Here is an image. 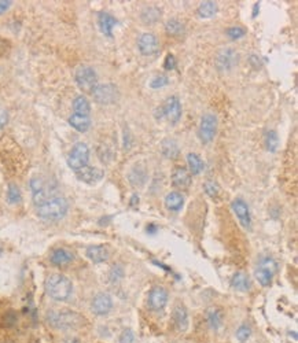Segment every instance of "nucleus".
<instances>
[{"instance_id": "a878e982", "label": "nucleus", "mask_w": 298, "mask_h": 343, "mask_svg": "<svg viewBox=\"0 0 298 343\" xmlns=\"http://www.w3.org/2000/svg\"><path fill=\"white\" fill-rule=\"evenodd\" d=\"M231 286L233 288L238 291H249L250 290V280L249 276L243 272H238L234 275V277L231 279Z\"/></svg>"}, {"instance_id": "7c9ffc66", "label": "nucleus", "mask_w": 298, "mask_h": 343, "mask_svg": "<svg viewBox=\"0 0 298 343\" xmlns=\"http://www.w3.org/2000/svg\"><path fill=\"white\" fill-rule=\"evenodd\" d=\"M197 13L201 18H211L217 13V5L215 2H202L198 7Z\"/></svg>"}, {"instance_id": "4be33fe9", "label": "nucleus", "mask_w": 298, "mask_h": 343, "mask_svg": "<svg viewBox=\"0 0 298 343\" xmlns=\"http://www.w3.org/2000/svg\"><path fill=\"white\" fill-rule=\"evenodd\" d=\"M73 261V254L71 251L65 250V249H57L51 254V262L57 266H63V265L71 264Z\"/></svg>"}, {"instance_id": "473e14b6", "label": "nucleus", "mask_w": 298, "mask_h": 343, "mask_svg": "<svg viewBox=\"0 0 298 343\" xmlns=\"http://www.w3.org/2000/svg\"><path fill=\"white\" fill-rule=\"evenodd\" d=\"M208 320H209L212 330H219L221 323H223V314L217 309H212L209 314H208Z\"/></svg>"}, {"instance_id": "2eb2a0df", "label": "nucleus", "mask_w": 298, "mask_h": 343, "mask_svg": "<svg viewBox=\"0 0 298 343\" xmlns=\"http://www.w3.org/2000/svg\"><path fill=\"white\" fill-rule=\"evenodd\" d=\"M164 115L167 117L171 124H176L181 117V105H180V101L177 96H171L168 97L165 105L163 106Z\"/></svg>"}, {"instance_id": "7ed1b4c3", "label": "nucleus", "mask_w": 298, "mask_h": 343, "mask_svg": "<svg viewBox=\"0 0 298 343\" xmlns=\"http://www.w3.org/2000/svg\"><path fill=\"white\" fill-rule=\"evenodd\" d=\"M73 284L63 275L54 273L45 280V292L55 301H66L72 295Z\"/></svg>"}, {"instance_id": "79ce46f5", "label": "nucleus", "mask_w": 298, "mask_h": 343, "mask_svg": "<svg viewBox=\"0 0 298 343\" xmlns=\"http://www.w3.org/2000/svg\"><path fill=\"white\" fill-rule=\"evenodd\" d=\"M164 67L167 69V70H173L176 67V61L175 58H173V55H168L167 58H165V63H164Z\"/></svg>"}, {"instance_id": "412c9836", "label": "nucleus", "mask_w": 298, "mask_h": 343, "mask_svg": "<svg viewBox=\"0 0 298 343\" xmlns=\"http://www.w3.org/2000/svg\"><path fill=\"white\" fill-rule=\"evenodd\" d=\"M185 205V198L180 192H169V194L165 197V206H167L168 210L171 211H179L181 207Z\"/></svg>"}, {"instance_id": "1a4fd4ad", "label": "nucleus", "mask_w": 298, "mask_h": 343, "mask_svg": "<svg viewBox=\"0 0 298 343\" xmlns=\"http://www.w3.org/2000/svg\"><path fill=\"white\" fill-rule=\"evenodd\" d=\"M91 93L99 105H111L119 99V89L114 84H99Z\"/></svg>"}, {"instance_id": "49530a36", "label": "nucleus", "mask_w": 298, "mask_h": 343, "mask_svg": "<svg viewBox=\"0 0 298 343\" xmlns=\"http://www.w3.org/2000/svg\"><path fill=\"white\" fill-rule=\"evenodd\" d=\"M66 343H80L79 339H71V340H67Z\"/></svg>"}, {"instance_id": "20e7f679", "label": "nucleus", "mask_w": 298, "mask_h": 343, "mask_svg": "<svg viewBox=\"0 0 298 343\" xmlns=\"http://www.w3.org/2000/svg\"><path fill=\"white\" fill-rule=\"evenodd\" d=\"M278 271V264L271 257H264L256 269V279L263 287L271 286L272 279Z\"/></svg>"}, {"instance_id": "e433bc0d", "label": "nucleus", "mask_w": 298, "mask_h": 343, "mask_svg": "<svg viewBox=\"0 0 298 343\" xmlns=\"http://www.w3.org/2000/svg\"><path fill=\"white\" fill-rule=\"evenodd\" d=\"M205 192L212 198H216L219 195V185L216 184L215 181H208L205 183Z\"/></svg>"}, {"instance_id": "c85d7f7f", "label": "nucleus", "mask_w": 298, "mask_h": 343, "mask_svg": "<svg viewBox=\"0 0 298 343\" xmlns=\"http://www.w3.org/2000/svg\"><path fill=\"white\" fill-rule=\"evenodd\" d=\"M73 110L76 111V114L80 115H88L89 111H91V106H89V102L85 96L80 95L73 101Z\"/></svg>"}, {"instance_id": "72a5a7b5", "label": "nucleus", "mask_w": 298, "mask_h": 343, "mask_svg": "<svg viewBox=\"0 0 298 343\" xmlns=\"http://www.w3.org/2000/svg\"><path fill=\"white\" fill-rule=\"evenodd\" d=\"M7 199L10 203H18L21 201V191L15 184L9 185V191H7Z\"/></svg>"}, {"instance_id": "c756f323", "label": "nucleus", "mask_w": 298, "mask_h": 343, "mask_svg": "<svg viewBox=\"0 0 298 343\" xmlns=\"http://www.w3.org/2000/svg\"><path fill=\"white\" fill-rule=\"evenodd\" d=\"M161 17V11L157 7H146L141 14L142 21L147 25H151V23H155Z\"/></svg>"}, {"instance_id": "ea45409f", "label": "nucleus", "mask_w": 298, "mask_h": 343, "mask_svg": "<svg viewBox=\"0 0 298 343\" xmlns=\"http://www.w3.org/2000/svg\"><path fill=\"white\" fill-rule=\"evenodd\" d=\"M135 340V335L131 330L123 331V334L120 335V343H133Z\"/></svg>"}, {"instance_id": "a19ab883", "label": "nucleus", "mask_w": 298, "mask_h": 343, "mask_svg": "<svg viewBox=\"0 0 298 343\" xmlns=\"http://www.w3.org/2000/svg\"><path fill=\"white\" fill-rule=\"evenodd\" d=\"M10 51V43L0 37V57H6Z\"/></svg>"}, {"instance_id": "f257e3e1", "label": "nucleus", "mask_w": 298, "mask_h": 343, "mask_svg": "<svg viewBox=\"0 0 298 343\" xmlns=\"http://www.w3.org/2000/svg\"><path fill=\"white\" fill-rule=\"evenodd\" d=\"M47 321L54 328L61 331L77 330L85 324V318L81 314L73 312V310H51L47 314Z\"/></svg>"}, {"instance_id": "c9c22d12", "label": "nucleus", "mask_w": 298, "mask_h": 343, "mask_svg": "<svg viewBox=\"0 0 298 343\" xmlns=\"http://www.w3.org/2000/svg\"><path fill=\"white\" fill-rule=\"evenodd\" d=\"M227 35L230 36V39L237 40V39H241V37H243V36L246 35V31L241 27H233V28H228Z\"/></svg>"}, {"instance_id": "9b49d317", "label": "nucleus", "mask_w": 298, "mask_h": 343, "mask_svg": "<svg viewBox=\"0 0 298 343\" xmlns=\"http://www.w3.org/2000/svg\"><path fill=\"white\" fill-rule=\"evenodd\" d=\"M76 176L79 179L80 181H83L85 184H97L99 181L103 179L105 176V172L99 169V167H94V166H84L83 169H80V170L76 172Z\"/></svg>"}, {"instance_id": "aec40b11", "label": "nucleus", "mask_w": 298, "mask_h": 343, "mask_svg": "<svg viewBox=\"0 0 298 343\" xmlns=\"http://www.w3.org/2000/svg\"><path fill=\"white\" fill-rule=\"evenodd\" d=\"M172 317H173V323H175L177 330L181 331V332L187 330V327H189V313H187L185 306H181V305L175 306Z\"/></svg>"}, {"instance_id": "39448f33", "label": "nucleus", "mask_w": 298, "mask_h": 343, "mask_svg": "<svg viewBox=\"0 0 298 343\" xmlns=\"http://www.w3.org/2000/svg\"><path fill=\"white\" fill-rule=\"evenodd\" d=\"M31 187L32 192H33V202H35L36 206H40L41 203H44L45 201H49L50 198L57 197V195H55V187L47 184V183H45L43 179H40V177L32 179Z\"/></svg>"}, {"instance_id": "cd10ccee", "label": "nucleus", "mask_w": 298, "mask_h": 343, "mask_svg": "<svg viewBox=\"0 0 298 343\" xmlns=\"http://www.w3.org/2000/svg\"><path fill=\"white\" fill-rule=\"evenodd\" d=\"M187 163H189L190 173L191 175H199L205 169V163L201 159V157L198 154H194V153H190L187 155Z\"/></svg>"}, {"instance_id": "c03bdc74", "label": "nucleus", "mask_w": 298, "mask_h": 343, "mask_svg": "<svg viewBox=\"0 0 298 343\" xmlns=\"http://www.w3.org/2000/svg\"><path fill=\"white\" fill-rule=\"evenodd\" d=\"M10 6H11V2L10 0H0V14H3L5 11L10 9Z\"/></svg>"}, {"instance_id": "f03ea898", "label": "nucleus", "mask_w": 298, "mask_h": 343, "mask_svg": "<svg viewBox=\"0 0 298 343\" xmlns=\"http://www.w3.org/2000/svg\"><path fill=\"white\" fill-rule=\"evenodd\" d=\"M67 210H69L67 201L62 197H54L37 206V216L41 220L58 221L66 216Z\"/></svg>"}, {"instance_id": "b1692460", "label": "nucleus", "mask_w": 298, "mask_h": 343, "mask_svg": "<svg viewBox=\"0 0 298 343\" xmlns=\"http://www.w3.org/2000/svg\"><path fill=\"white\" fill-rule=\"evenodd\" d=\"M161 153L165 158L176 159L179 157V145L172 139H165L161 144Z\"/></svg>"}, {"instance_id": "9d476101", "label": "nucleus", "mask_w": 298, "mask_h": 343, "mask_svg": "<svg viewBox=\"0 0 298 343\" xmlns=\"http://www.w3.org/2000/svg\"><path fill=\"white\" fill-rule=\"evenodd\" d=\"M215 65L220 71L233 70L238 65V54L230 48L220 50L215 58Z\"/></svg>"}, {"instance_id": "0eeeda50", "label": "nucleus", "mask_w": 298, "mask_h": 343, "mask_svg": "<svg viewBox=\"0 0 298 343\" xmlns=\"http://www.w3.org/2000/svg\"><path fill=\"white\" fill-rule=\"evenodd\" d=\"M217 132V117L212 113L202 115L201 124L198 128V137L202 143H211Z\"/></svg>"}, {"instance_id": "4468645a", "label": "nucleus", "mask_w": 298, "mask_h": 343, "mask_svg": "<svg viewBox=\"0 0 298 343\" xmlns=\"http://www.w3.org/2000/svg\"><path fill=\"white\" fill-rule=\"evenodd\" d=\"M231 206H233L234 213L238 217V220H239L242 227L246 229L251 228V216H250L249 206L246 205L245 201H242L239 198L235 199Z\"/></svg>"}, {"instance_id": "58836bf2", "label": "nucleus", "mask_w": 298, "mask_h": 343, "mask_svg": "<svg viewBox=\"0 0 298 343\" xmlns=\"http://www.w3.org/2000/svg\"><path fill=\"white\" fill-rule=\"evenodd\" d=\"M168 84V77L167 76H157L155 79L151 80V83H150V87L154 89L161 88L164 85H167Z\"/></svg>"}, {"instance_id": "f3484780", "label": "nucleus", "mask_w": 298, "mask_h": 343, "mask_svg": "<svg viewBox=\"0 0 298 343\" xmlns=\"http://www.w3.org/2000/svg\"><path fill=\"white\" fill-rule=\"evenodd\" d=\"M172 184L177 188H189L191 184V173L186 167L176 166L172 173Z\"/></svg>"}, {"instance_id": "393cba45", "label": "nucleus", "mask_w": 298, "mask_h": 343, "mask_svg": "<svg viewBox=\"0 0 298 343\" xmlns=\"http://www.w3.org/2000/svg\"><path fill=\"white\" fill-rule=\"evenodd\" d=\"M165 31L169 36L172 37H180V36L185 35L186 32V27L185 23L179 21V19H176V18H172L167 22L165 25Z\"/></svg>"}, {"instance_id": "a211bd4d", "label": "nucleus", "mask_w": 298, "mask_h": 343, "mask_svg": "<svg viewBox=\"0 0 298 343\" xmlns=\"http://www.w3.org/2000/svg\"><path fill=\"white\" fill-rule=\"evenodd\" d=\"M87 257L93 261L94 264H102V262L109 260V250L105 246H101V244L89 246L87 249Z\"/></svg>"}, {"instance_id": "6ab92c4d", "label": "nucleus", "mask_w": 298, "mask_h": 343, "mask_svg": "<svg viewBox=\"0 0 298 343\" xmlns=\"http://www.w3.org/2000/svg\"><path fill=\"white\" fill-rule=\"evenodd\" d=\"M98 23H99V29L105 36L111 37L113 36V29L117 25V19L107 13H101L98 17Z\"/></svg>"}, {"instance_id": "6e6552de", "label": "nucleus", "mask_w": 298, "mask_h": 343, "mask_svg": "<svg viewBox=\"0 0 298 343\" xmlns=\"http://www.w3.org/2000/svg\"><path fill=\"white\" fill-rule=\"evenodd\" d=\"M76 83L84 92H93L98 85V76L93 67L80 66L76 70Z\"/></svg>"}, {"instance_id": "423d86ee", "label": "nucleus", "mask_w": 298, "mask_h": 343, "mask_svg": "<svg viewBox=\"0 0 298 343\" xmlns=\"http://www.w3.org/2000/svg\"><path fill=\"white\" fill-rule=\"evenodd\" d=\"M89 161V149L85 143H76L67 155V165L75 172L87 166Z\"/></svg>"}, {"instance_id": "2f4dec72", "label": "nucleus", "mask_w": 298, "mask_h": 343, "mask_svg": "<svg viewBox=\"0 0 298 343\" xmlns=\"http://www.w3.org/2000/svg\"><path fill=\"white\" fill-rule=\"evenodd\" d=\"M264 141H265V147H267L268 151H271V153L277 151L278 144H279V137H278V133L275 131H269V132L265 133Z\"/></svg>"}, {"instance_id": "f704fd0d", "label": "nucleus", "mask_w": 298, "mask_h": 343, "mask_svg": "<svg viewBox=\"0 0 298 343\" xmlns=\"http://www.w3.org/2000/svg\"><path fill=\"white\" fill-rule=\"evenodd\" d=\"M124 277V268L121 265H114L110 271V282L117 283Z\"/></svg>"}, {"instance_id": "a18cd8bd", "label": "nucleus", "mask_w": 298, "mask_h": 343, "mask_svg": "<svg viewBox=\"0 0 298 343\" xmlns=\"http://www.w3.org/2000/svg\"><path fill=\"white\" fill-rule=\"evenodd\" d=\"M147 232L149 233H155L157 232V227H155V225L154 224H150V225H147Z\"/></svg>"}, {"instance_id": "37998d69", "label": "nucleus", "mask_w": 298, "mask_h": 343, "mask_svg": "<svg viewBox=\"0 0 298 343\" xmlns=\"http://www.w3.org/2000/svg\"><path fill=\"white\" fill-rule=\"evenodd\" d=\"M7 122H9V114H7V111L0 109V129L5 127Z\"/></svg>"}, {"instance_id": "5701e85b", "label": "nucleus", "mask_w": 298, "mask_h": 343, "mask_svg": "<svg viewBox=\"0 0 298 343\" xmlns=\"http://www.w3.org/2000/svg\"><path fill=\"white\" fill-rule=\"evenodd\" d=\"M69 124L75 128L76 131H79V132H87L89 127H91V121L88 118V115H80L76 114V113L73 115H71Z\"/></svg>"}, {"instance_id": "ddd939ff", "label": "nucleus", "mask_w": 298, "mask_h": 343, "mask_svg": "<svg viewBox=\"0 0 298 343\" xmlns=\"http://www.w3.org/2000/svg\"><path fill=\"white\" fill-rule=\"evenodd\" d=\"M168 304V291L164 287H154L149 294V306L151 310H163Z\"/></svg>"}, {"instance_id": "f8f14e48", "label": "nucleus", "mask_w": 298, "mask_h": 343, "mask_svg": "<svg viewBox=\"0 0 298 343\" xmlns=\"http://www.w3.org/2000/svg\"><path fill=\"white\" fill-rule=\"evenodd\" d=\"M91 308H93V312L98 316H105L113 308V299L106 292H99L94 297Z\"/></svg>"}, {"instance_id": "dca6fc26", "label": "nucleus", "mask_w": 298, "mask_h": 343, "mask_svg": "<svg viewBox=\"0 0 298 343\" xmlns=\"http://www.w3.org/2000/svg\"><path fill=\"white\" fill-rule=\"evenodd\" d=\"M137 47L143 55L150 57L158 51V41L157 37L153 33H143L137 40Z\"/></svg>"}, {"instance_id": "4c0bfd02", "label": "nucleus", "mask_w": 298, "mask_h": 343, "mask_svg": "<svg viewBox=\"0 0 298 343\" xmlns=\"http://www.w3.org/2000/svg\"><path fill=\"white\" fill-rule=\"evenodd\" d=\"M237 338L239 342H246L250 338V328L247 326H241L237 331Z\"/></svg>"}, {"instance_id": "bb28decb", "label": "nucleus", "mask_w": 298, "mask_h": 343, "mask_svg": "<svg viewBox=\"0 0 298 343\" xmlns=\"http://www.w3.org/2000/svg\"><path fill=\"white\" fill-rule=\"evenodd\" d=\"M146 179H147V175H146L145 167L135 166L129 172V183L133 187H142L146 183Z\"/></svg>"}]
</instances>
